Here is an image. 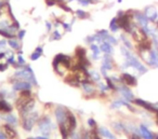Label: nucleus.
Wrapping results in <instances>:
<instances>
[{
  "label": "nucleus",
  "instance_id": "1",
  "mask_svg": "<svg viewBox=\"0 0 158 139\" xmlns=\"http://www.w3.org/2000/svg\"><path fill=\"white\" fill-rule=\"evenodd\" d=\"M121 53L123 54L126 58V63L123 65V68L127 67H132L134 68L135 70H138L140 73H146L147 72V68L144 66V64L142 63L141 61H139V58L136 56H134L131 52H130L129 49H127L126 46H121L120 48Z\"/></svg>",
  "mask_w": 158,
  "mask_h": 139
},
{
  "label": "nucleus",
  "instance_id": "2",
  "mask_svg": "<svg viewBox=\"0 0 158 139\" xmlns=\"http://www.w3.org/2000/svg\"><path fill=\"white\" fill-rule=\"evenodd\" d=\"M52 67L55 72L59 69V67H63L65 70L70 69V68H72V58L65 54H57L56 56L53 58Z\"/></svg>",
  "mask_w": 158,
  "mask_h": 139
},
{
  "label": "nucleus",
  "instance_id": "3",
  "mask_svg": "<svg viewBox=\"0 0 158 139\" xmlns=\"http://www.w3.org/2000/svg\"><path fill=\"white\" fill-rule=\"evenodd\" d=\"M14 77L23 79V80H25V81H28V82H31V84H34V85H38L37 79H36L31 66H25L22 70L16 71L15 73H14Z\"/></svg>",
  "mask_w": 158,
  "mask_h": 139
},
{
  "label": "nucleus",
  "instance_id": "4",
  "mask_svg": "<svg viewBox=\"0 0 158 139\" xmlns=\"http://www.w3.org/2000/svg\"><path fill=\"white\" fill-rule=\"evenodd\" d=\"M33 99L31 98V89H25V91H21L20 95H19L18 99L15 101V107L19 111L23 108L26 104H28L31 100Z\"/></svg>",
  "mask_w": 158,
  "mask_h": 139
},
{
  "label": "nucleus",
  "instance_id": "5",
  "mask_svg": "<svg viewBox=\"0 0 158 139\" xmlns=\"http://www.w3.org/2000/svg\"><path fill=\"white\" fill-rule=\"evenodd\" d=\"M38 128H39V132L44 136L48 137L51 134V129H52V122H51L50 117H41L40 121L38 122Z\"/></svg>",
  "mask_w": 158,
  "mask_h": 139
},
{
  "label": "nucleus",
  "instance_id": "6",
  "mask_svg": "<svg viewBox=\"0 0 158 139\" xmlns=\"http://www.w3.org/2000/svg\"><path fill=\"white\" fill-rule=\"evenodd\" d=\"M36 119H37V113H33V112H31L26 117H23V124H22L23 128L26 132H31L34 127Z\"/></svg>",
  "mask_w": 158,
  "mask_h": 139
},
{
  "label": "nucleus",
  "instance_id": "7",
  "mask_svg": "<svg viewBox=\"0 0 158 139\" xmlns=\"http://www.w3.org/2000/svg\"><path fill=\"white\" fill-rule=\"evenodd\" d=\"M133 102L138 107H141V108L145 109V110L149 111V112H154L156 113L158 111V107H156L155 105L151 104V102L146 101V100L142 99V98H135L133 100Z\"/></svg>",
  "mask_w": 158,
  "mask_h": 139
},
{
  "label": "nucleus",
  "instance_id": "8",
  "mask_svg": "<svg viewBox=\"0 0 158 139\" xmlns=\"http://www.w3.org/2000/svg\"><path fill=\"white\" fill-rule=\"evenodd\" d=\"M118 91H119V93L121 94V96L123 97V99L127 100L128 102H133V100L135 99L132 91L130 89L129 86H127V85H125V84L120 85V86L118 87Z\"/></svg>",
  "mask_w": 158,
  "mask_h": 139
},
{
  "label": "nucleus",
  "instance_id": "9",
  "mask_svg": "<svg viewBox=\"0 0 158 139\" xmlns=\"http://www.w3.org/2000/svg\"><path fill=\"white\" fill-rule=\"evenodd\" d=\"M66 125H67L68 129H69L70 134L76 129L77 127V119L75 117V114L69 110L67 109V113H66V121H65Z\"/></svg>",
  "mask_w": 158,
  "mask_h": 139
},
{
  "label": "nucleus",
  "instance_id": "10",
  "mask_svg": "<svg viewBox=\"0 0 158 139\" xmlns=\"http://www.w3.org/2000/svg\"><path fill=\"white\" fill-rule=\"evenodd\" d=\"M120 81L123 83V84L127 85V86H129V87L136 86V84H138V80H136L135 77L128 73V72H123V73H121Z\"/></svg>",
  "mask_w": 158,
  "mask_h": 139
},
{
  "label": "nucleus",
  "instance_id": "11",
  "mask_svg": "<svg viewBox=\"0 0 158 139\" xmlns=\"http://www.w3.org/2000/svg\"><path fill=\"white\" fill-rule=\"evenodd\" d=\"M1 133L6 136L7 139H15L18 137V133L13 128V126L10 125V124L6 123L1 126Z\"/></svg>",
  "mask_w": 158,
  "mask_h": 139
},
{
  "label": "nucleus",
  "instance_id": "12",
  "mask_svg": "<svg viewBox=\"0 0 158 139\" xmlns=\"http://www.w3.org/2000/svg\"><path fill=\"white\" fill-rule=\"evenodd\" d=\"M66 113H67V109L64 108L63 106H59L55 109V119H56L57 124L65 123L66 121Z\"/></svg>",
  "mask_w": 158,
  "mask_h": 139
},
{
  "label": "nucleus",
  "instance_id": "13",
  "mask_svg": "<svg viewBox=\"0 0 158 139\" xmlns=\"http://www.w3.org/2000/svg\"><path fill=\"white\" fill-rule=\"evenodd\" d=\"M134 18L136 20L138 24L140 25L141 28H145V27H148V18H146L143 12H139V11H134Z\"/></svg>",
  "mask_w": 158,
  "mask_h": 139
},
{
  "label": "nucleus",
  "instance_id": "14",
  "mask_svg": "<svg viewBox=\"0 0 158 139\" xmlns=\"http://www.w3.org/2000/svg\"><path fill=\"white\" fill-rule=\"evenodd\" d=\"M147 64L153 68H158V50L152 49V50L149 51Z\"/></svg>",
  "mask_w": 158,
  "mask_h": 139
},
{
  "label": "nucleus",
  "instance_id": "15",
  "mask_svg": "<svg viewBox=\"0 0 158 139\" xmlns=\"http://www.w3.org/2000/svg\"><path fill=\"white\" fill-rule=\"evenodd\" d=\"M31 89V83L28 82V81L16 80V82L13 83L14 92H21V91H25V89Z\"/></svg>",
  "mask_w": 158,
  "mask_h": 139
},
{
  "label": "nucleus",
  "instance_id": "16",
  "mask_svg": "<svg viewBox=\"0 0 158 139\" xmlns=\"http://www.w3.org/2000/svg\"><path fill=\"white\" fill-rule=\"evenodd\" d=\"M144 14L146 15V18H148L149 22H156V21H157V18H158L157 10H156L155 7H152V6L145 8Z\"/></svg>",
  "mask_w": 158,
  "mask_h": 139
},
{
  "label": "nucleus",
  "instance_id": "17",
  "mask_svg": "<svg viewBox=\"0 0 158 139\" xmlns=\"http://www.w3.org/2000/svg\"><path fill=\"white\" fill-rule=\"evenodd\" d=\"M139 129H140V136L143 139H154V134L155 133L152 132L145 124H140Z\"/></svg>",
  "mask_w": 158,
  "mask_h": 139
},
{
  "label": "nucleus",
  "instance_id": "18",
  "mask_svg": "<svg viewBox=\"0 0 158 139\" xmlns=\"http://www.w3.org/2000/svg\"><path fill=\"white\" fill-rule=\"evenodd\" d=\"M152 46H153V41L147 38L146 40L138 43V50L140 52H149L152 50Z\"/></svg>",
  "mask_w": 158,
  "mask_h": 139
},
{
  "label": "nucleus",
  "instance_id": "19",
  "mask_svg": "<svg viewBox=\"0 0 158 139\" xmlns=\"http://www.w3.org/2000/svg\"><path fill=\"white\" fill-rule=\"evenodd\" d=\"M65 82L68 83L69 85H72V86H79L80 85V80H79L78 76H77L76 73H72V74H68L67 77L65 78Z\"/></svg>",
  "mask_w": 158,
  "mask_h": 139
},
{
  "label": "nucleus",
  "instance_id": "20",
  "mask_svg": "<svg viewBox=\"0 0 158 139\" xmlns=\"http://www.w3.org/2000/svg\"><path fill=\"white\" fill-rule=\"evenodd\" d=\"M35 100L34 99H31V101L28 102V104H26L24 107H23L22 109L20 110V113L23 115V117H26V115H28L31 112H33V110H34V107H35Z\"/></svg>",
  "mask_w": 158,
  "mask_h": 139
},
{
  "label": "nucleus",
  "instance_id": "21",
  "mask_svg": "<svg viewBox=\"0 0 158 139\" xmlns=\"http://www.w3.org/2000/svg\"><path fill=\"white\" fill-rule=\"evenodd\" d=\"M13 110V107L9 104L8 101H6L5 99H0V112L1 113H11Z\"/></svg>",
  "mask_w": 158,
  "mask_h": 139
},
{
  "label": "nucleus",
  "instance_id": "22",
  "mask_svg": "<svg viewBox=\"0 0 158 139\" xmlns=\"http://www.w3.org/2000/svg\"><path fill=\"white\" fill-rule=\"evenodd\" d=\"M113 58L110 54H105L103 56V64H102V67L105 68L106 70H112L113 69Z\"/></svg>",
  "mask_w": 158,
  "mask_h": 139
},
{
  "label": "nucleus",
  "instance_id": "23",
  "mask_svg": "<svg viewBox=\"0 0 158 139\" xmlns=\"http://www.w3.org/2000/svg\"><path fill=\"white\" fill-rule=\"evenodd\" d=\"M59 127H60V134H61V136H62V139H68L69 138L70 132H69V129H68L66 123L59 124Z\"/></svg>",
  "mask_w": 158,
  "mask_h": 139
},
{
  "label": "nucleus",
  "instance_id": "24",
  "mask_svg": "<svg viewBox=\"0 0 158 139\" xmlns=\"http://www.w3.org/2000/svg\"><path fill=\"white\" fill-rule=\"evenodd\" d=\"M99 133L102 137H104V138H106V139H115L116 138L115 135L113 134L108 128L104 127V126H101V127L99 128Z\"/></svg>",
  "mask_w": 158,
  "mask_h": 139
},
{
  "label": "nucleus",
  "instance_id": "25",
  "mask_svg": "<svg viewBox=\"0 0 158 139\" xmlns=\"http://www.w3.org/2000/svg\"><path fill=\"white\" fill-rule=\"evenodd\" d=\"M100 49H101V52L105 53V54L110 55V54H113V52H114V48H113V46L110 43H108L107 41L102 42Z\"/></svg>",
  "mask_w": 158,
  "mask_h": 139
},
{
  "label": "nucleus",
  "instance_id": "26",
  "mask_svg": "<svg viewBox=\"0 0 158 139\" xmlns=\"http://www.w3.org/2000/svg\"><path fill=\"white\" fill-rule=\"evenodd\" d=\"M3 120H5L8 124H10V125H18V119H16L15 115L12 114V113H8L7 115H5Z\"/></svg>",
  "mask_w": 158,
  "mask_h": 139
},
{
  "label": "nucleus",
  "instance_id": "27",
  "mask_svg": "<svg viewBox=\"0 0 158 139\" xmlns=\"http://www.w3.org/2000/svg\"><path fill=\"white\" fill-rule=\"evenodd\" d=\"M75 55H76L77 59H84L87 57V52L84 48L78 46V48H76V51H75Z\"/></svg>",
  "mask_w": 158,
  "mask_h": 139
},
{
  "label": "nucleus",
  "instance_id": "28",
  "mask_svg": "<svg viewBox=\"0 0 158 139\" xmlns=\"http://www.w3.org/2000/svg\"><path fill=\"white\" fill-rule=\"evenodd\" d=\"M81 84H82V87H84L85 92H86L88 95L89 94H92L93 92H94V87H93V85H92V83H91L90 80L85 81V82H82Z\"/></svg>",
  "mask_w": 158,
  "mask_h": 139
},
{
  "label": "nucleus",
  "instance_id": "29",
  "mask_svg": "<svg viewBox=\"0 0 158 139\" xmlns=\"http://www.w3.org/2000/svg\"><path fill=\"white\" fill-rule=\"evenodd\" d=\"M90 49L92 51V57L94 59H99L100 58V53H101V49H100L99 46L94 43H91L90 46Z\"/></svg>",
  "mask_w": 158,
  "mask_h": 139
},
{
  "label": "nucleus",
  "instance_id": "30",
  "mask_svg": "<svg viewBox=\"0 0 158 139\" xmlns=\"http://www.w3.org/2000/svg\"><path fill=\"white\" fill-rule=\"evenodd\" d=\"M110 31H113V33H116V31H118L119 29H120V27H119V25H118V22H117V18H114L112 21H110Z\"/></svg>",
  "mask_w": 158,
  "mask_h": 139
},
{
  "label": "nucleus",
  "instance_id": "31",
  "mask_svg": "<svg viewBox=\"0 0 158 139\" xmlns=\"http://www.w3.org/2000/svg\"><path fill=\"white\" fill-rule=\"evenodd\" d=\"M8 44H9L10 48H12L13 50H19L20 49V43H19V41L16 39H14V38H12V39H8Z\"/></svg>",
  "mask_w": 158,
  "mask_h": 139
},
{
  "label": "nucleus",
  "instance_id": "32",
  "mask_svg": "<svg viewBox=\"0 0 158 139\" xmlns=\"http://www.w3.org/2000/svg\"><path fill=\"white\" fill-rule=\"evenodd\" d=\"M0 36H2L3 38H7V39H12V38H14L13 34H11L10 31H8L7 29H3V28H0Z\"/></svg>",
  "mask_w": 158,
  "mask_h": 139
},
{
  "label": "nucleus",
  "instance_id": "33",
  "mask_svg": "<svg viewBox=\"0 0 158 139\" xmlns=\"http://www.w3.org/2000/svg\"><path fill=\"white\" fill-rule=\"evenodd\" d=\"M105 80H106V85L108 86V89H112V91H117V89H118V87L115 85L114 81H112V79L108 78V77H105Z\"/></svg>",
  "mask_w": 158,
  "mask_h": 139
},
{
  "label": "nucleus",
  "instance_id": "34",
  "mask_svg": "<svg viewBox=\"0 0 158 139\" xmlns=\"http://www.w3.org/2000/svg\"><path fill=\"white\" fill-rule=\"evenodd\" d=\"M120 39H121V41L123 42V44H125V46L127 49H129V50H132V44H131V42H130V40L128 39L127 37H126L125 35H121V37H120Z\"/></svg>",
  "mask_w": 158,
  "mask_h": 139
},
{
  "label": "nucleus",
  "instance_id": "35",
  "mask_svg": "<svg viewBox=\"0 0 158 139\" xmlns=\"http://www.w3.org/2000/svg\"><path fill=\"white\" fill-rule=\"evenodd\" d=\"M76 15L78 16V18H81V20H85L89 16V14L87 12H85L84 10H77L76 11Z\"/></svg>",
  "mask_w": 158,
  "mask_h": 139
},
{
  "label": "nucleus",
  "instance_id": "36",
  "mask_svg": "<svg viewBox=\"0 0 158 139\" xmlns=\"http://www.w3.org/2000/svg\"><path fill=\"white\" fill-rule=\"evenodd\" d=\"M90 78L92 79L93 81H97V82H99V81L101 80V76H100L99 72H97V71H91Z\"/></svg>",
  "mask_w": 158,
  "mask_h": 139
},
{
  "label": "nucleus",
  "instance_id": "37",
  "mask_svg": "<svg viewBox=\"0 0 158 139\" xmlns=\"http://www.w3.org/2000/svg\"><path fill=\"white\" fill-rule=\"evenodd\" d=\"M106 41L108 42V43H110L112 46H116L117 43H118V41H117V39L115 37H113V36H108L107 38H106Z\"/></svg>",
  "mask_w": 158,
  "mask_h": 139
},
{
  "label": "nucleus",
  "instance_id": "38",
  "mask_svg": "<svg viewBox=\"0 0 158 139\" xmlns=\"http://www.w3.org/2000/svg\"><path fill=\"white\" fill-rule=\"evenodd\" d=\"M61 37H62L61 34H60L57 30H54L52 33V35H51V40H60Z\"/></svg>",
  "mask_w": 158,
  "mask_h": 139
},
{
  "label": "nucleus",
  "instance_id": "39",
  "mask_svg": "<svg viewBox=\"0 0 158 139\" xmlns=\"http://www.w3.org/2000/svg\"><path fill=\"white\" fill-rule=\"evenodd\" d=\"M41 56V53H39V52H34L33 54L31 55V61H37L38 58H39V57Z\"/></svg>",
  "mask_w": 158,
  "mask_h": 139
},
{
  "label": "nucleus",
  "instance_id": "40",
  "mask_svg": "<svg viewBox=\"0 0 158 139\" xmlns=\"http://www.w3.org/2000/svg\"><path fill=\"white\" fill-rule=\"evenodd\" d=\"M25 34H26V31H25L24 29H21V30H19L18 31V38L20 40H23V39H24Z\"/></svg>",
  "mask_w": 158,
  "mask_h": 139
},
{
  "label": "nucleus",
  "instance_id": "41",
  "mask_svg": "<svg viewBox=\"0 0 158 139\" xmlns=\"http://www.w3.org/2000/svg\"><path fill=\"white\" fill-rule=\"evenodd\" d=\"M7 64L8 65H14V64H15V59H14V55L12 54V55H10V57L9 58H8V62H7Z\"/></svg>",
  "mask_w": 158,
  "mask_h": 139
},
{
  "label": "nucleus",
  "instance_id": "42",
  "mask_svg": "<svg viewBox=\"0 0 158 139\" xmlns=\"http://www.w3.org/2000/svg\"><path fill=\"white\" fill-rule=\"evenodd\" d=\"M7 43L8 42H6L5 40H1V41H0V52H2V50H5V49L7 48Z\"/></svg>",
  "mask_w": 158,
  "mask_h": 139
},
{
  "label": "nucleus",
  "instance_id": "43",
  "mask_svg": "<svg viewBox=\"0 0 158 139\" xmlns=\"http://www.w3.org/2000/svg\"><path fill=\"white\" fill-rule=\"evenodd\" d=\"M8 69V64L0 63V72H5Z\"/></svg>",
  "mask_w": 158,
  "mask_h": 139
},
{
  "label": "nucleus",
  "instance_id": "44",
  "mask_svg": "<svg viewBox=\"0 0 158 139\" xmlns=\"http://www.w3.org/2000/svg\"><path fill=\"white\" fill-rule=\"evenodd\" d=\"M88 124H89V126H90V127H92V128L97 126V122H95L93 119H89L88 120Z\"/></svg>",
  "mask_w": 158,
  "mask_h": 139
},
{
  "label": "nucleus",
  "instance_id": "45",
  "mask_svg": "<svg viewBox=\"0 0 158 139\" xmlns=\"http://www.w3.org/2000/svg\"><path fill=\"white\" fill-rule=\"evenodd\" d=\"M46 3L49 7H52V6L56 5V0H46Z\"/></svg>",
  "mask_w": 158,
  "mask_h": 139
},
{
  "label": "nucleus",
  "instance_id": "46",
  "mask_svg": "<svg viewBox=\"0 0 158 139\" xmlns=\"http://www.w3.org/2000/svg\"><path fill=\"white\" fill-rule=\"evenodd\" d=\"M100 89H101V91L102 92H106L107 89H108V86L106 84H103V83H100Z\"/></svg>",
  "mask_w": 158,
  "mask_h": 139
},
{
  "label": "nucleus",
  "instance_id": "47",
  "mask_svg": "<svg viewBox=\"0 0 158 139\" xmlns=\"http://www.w3.org/2000/svg\"><path fill=\"white\" fill-rule=\"evenodd\" d=\"M18 63H20L21 65L25 66V61H24V59H23L22 55H18Z\"/></svg>",
  "mask_w": 158,
  "mask_h": 139
},
{
  "label": "nucleus",
  "instance_id": "48",
  "mask_svg": "<svg viewBox=\"0 0 158 139\" xmlns=\"http://www.w3.org/2000/svg\"><path fill=\"white\" fill-rule=\"evenodd\" d=\"M130 139H143V138L140 136V135H138V134H134V133H132V134H131V136H130Z\"/></svg>",
  "mask_w": 158,
  "mask_h": 139
},
{
  "label": "nucleus",
  "instance_id": "49",
  "mask_svg": "<svg viewBox=\"0 0 158 139\" xmlns=\"http://www.w3.org/2000/svg\"><path fill=\"white\" fill-rule=\"evenodd\" d=\"M78 2L81 6H88L90 1H89V0H78Z\"/></svg>",
  "mask_w": 158,
  "mask_h": 139
},
{
  "label": "nucleus",
  "instance_id": "50",
  "mask_svg": "<svg viewBox=\"0 0 158 139\" xmlns=\"http://www.w3.org/2000/svg\"><path fill=\"white\" fill-rule=\"evenodd\" d=\"M35 51H36V52H39V53H41V54H42V52H44V49H42L41 46H38Z\"/></svg>",
  "mask_w": 158,
  "mask_h": 139
},
{
  "label": "nucleus",
  "instance_id": "51",
  "mask_svg": "<svg viewBox=\"0 0 158 139\" xmlns=\"http://www.w3.org/2000/svg\"><path fill=\"white\" fill-rule=\"evenodd\" d=\"M6 57V53L5 52H0V59H2Z\"/></svg>",
  "mask_w": 158,
  "mask_h": 139
},
{
  "label": "nucleus",
  "instance_id": "52",
  "mask_svg": "<svg viewBox=\"0 0 158 139\" xmlns=\"http://www.w3.org/2000/svg\"><path fill=\"white\" fill-rule=\"evenodd\" d=\"M46 25H47V28H48V30L50 31V30H51V24H50L49 22H47V23H46Z\"/></svg>",
  "mask_w": 158,
  "mask_h": 139
},
{
  "label": "nucleus",
  "instance_id": "53",
  "mask_svg": "<svg viewBox=\"0 0 158 139\" xmlns=\"http://www.w3.org/2000/svg\"><path fill=\"white\" fill-rule=\"evenodd\" d=\"M37 139H49V138L46 136H39V137H37Z\"/></svg>",
  "mask_w": 158,
  "mask_h": 139
},
{
  "label": "nucleus",
  "instance_id": "54",
  "mask_svg": "<svg viewBox=\"0 0 158 139\" xmlns=\"http://www.w3.org/2000/svg\"><path fill=\"white\" fill-rule=\"evenodd\" d=\"M0 139H7V138H6V136L2 134V133H0Z\"/></svg>",
  "mask_w": 158,
  "mask_h": 139
},
{
  "label": "nucleus",
  "instance_id": "55",
  "mask_svg": "<svg viewBox=\"0 0 158 139\" xmlns=\"http://www.w3.org/2000/svg\"><path fill=\"white\" fill-rule=\"evenodd\" d=\"M154 139H158V133H155V134H154Z\"/></svg>",
  "mask_w": 158,
  "mask_h": 139
},
{
  "label": "nucleus",
  "instance_id": "56",
  "mask_svg": "<svg viewBox=\"0 0 158 139\" xmlns=\"http://www.w3.org/2000/svg\"><path fill=\"white\" fill-rule=\"evenodd\" d=\"M156 123H157V125H158V111L156 112Z\"/></svg>",
  "mask_w": 158,
  "mask_h": 139
},
{
  "label": "nucleus",
  "instance_id": "57",
  "mask_svg": "<svg viewBox=\"0 0 158 139\" xmlns=\"http://www.w3.org/2000/svg\"><path fill=\"white\" fill-rule=\"evenodd\" d=\"M28 139H35V138H28Z\"/></svg>",
  "mask_w": 158,
  "mask_h": 139
},
{
  "label": "nucleus",
  "instance_id": "58",
  "mask_svg": "<svg viewBox=\"0 0 158 139\" xmlns=\"http://www.w3.org/2000/svg\"><path fill=\"white\" fill-rule=\"evenodd\" d=\"M89 1H93V0H89Z\"/></svg>",
  "mask_w": 158,
  "mask_h": 139
},
{
  "label": "nucleus",
  "instance_id": "59",
  "mask_svg": "<svg viewBox=\"0 0 158 139\" xmlns=\"http://www.w3.org/2000/svg\"><path fill=\"white\" fill-rule=\"evenodd\" d=\"M157 37H158V31H157Z\"/></svg>",
  "mask_w": 158,
  "mask_h": 139
},
{
  "label": "nucleus",
  "instance_id": "60",
  "mask_svg": "<svg viewBox=\"0 0 158 139\" xmlns=\"http://www.w3.org/2000/svg\"><path fill=\"white\" fill-rule=\"evenodd\" d=\"M0 15H1V12H0Z\"/></svg>",
  "mask_w": 158,
  "mask_h": 139
},
{
  "label": "nucleus",
  "instance_id": "61",
  "mask_svg": "<svg viewBox=\"0 0 158 139\" xmlns=\"http://www.w3.org/2000/svg\"><path fill=\"white\" fill-rule=\"evenodd\" d=\"M69 1H73V0H69Z\"/></svg>",
  "mask_w": 158,
  "mask_h": 139
},
{
  "label": "nucleus",
  "instance_id": "62",
  "mask_svg": "<svg viewBox=\"0 0 158 139\" xmlns=\"http://www.w3.org/2000/svg\"><path fill=\"white\" fill-rule=\"evenodd\" d=\"M115 139H116V138H115Z\"/></svg>",
  "mask_w": 158,
  "mask_h": 139
}]
</instances>
